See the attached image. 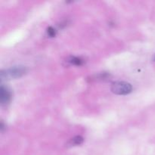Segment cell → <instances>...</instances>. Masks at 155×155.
Instances as JSON below:
<instances>
[{
	"label": "cell",
	"mask_w": 155,
	"mask_h": 155,
	"mask_svg": "<svg viewBox=\"0 0 155 155\" xmlns=\"http://www.w3.org/2000/svg\"><path fill=\"white\" fill-rule=\"evenodd\" d=\"M27 68L24 66H15L10 69L2 71L0 73V79L1 80H8L20 78L27 73Z\"/></svg>",
	"instance_id": "obj_1"
},
{
	"label": "cell",
	"mask_w": 155,
	"mask_h": 155,
	"mask_svg": "<svg viewBox=\"0 0 155 155\" xmlns=\"http://www.w3.org/2000/svg\"><path fill=\"white\" fill-rule=\"evenodd\" d=\"M110 89L116 95H124L130 94L133 90V86L130 83L126 82H115L112 83Z\"/></svg>",
	"instance_id": "obj_2"
},
{
	"label": "cell",
	"mask_w": 155,
	"mask_h": 155,
	"mask_svg": "<svg viewBox=\"0 0 155 155\" xmlns=\"http://www.w3.org/2000/svg\"><path fill=\"white\" fill-rule=\"evenodd\" d=\"M12 92L8 87L2 85L0 87V102L2 105H7L12 100Z\"/></svg>",
	"instance_id": "obj_3"
},
{
	"label": "cell",
	"mask_w": 155,
	"mask_h": 155,
	"mask_svg": "<svg viewBox=\"0 0 155 155\" xmlns=\"http://www.w3.org/2000/svg\"><path fill=\"white\" fill-rule=\"evenodd\" d=\"M84 139L82 136H77L75 137L72 138V139H70L68 141V143L66 144L67 147H73V146H77V145H81L83 142Z\"/></svg>",
	"instance_id": "obj_4"
},
{
	"label": "cell",
	"mask_w": 155,
	"mask_h": 155,
	"mask_svg": "<svg viewBox=\"0 0 155 155\" xmlns=\"http://www.w3.org/2000/svg\"><path fill=\"white\" fill-rule=\"evenodd\" d=\"M67 62L70 64L76 65V66H81L84 63V61L82 58L78 57H75V56H71L68 58Z\"/></svg>",
	"instance_id": "obj_5"
},
{
	"label": "cell",
	"mask_w": 155,
	"mask_h": 155,
	"mask_svg": "<svg viewBox=\"0 0 155 155\" xmlns=\"http://www.w3.org/2000/svg\"><path fill=\"white\" fill-rule=\"evenodd\" d=\"M46 32H47V35H48V36H49V37H54V36H55L56 31H55V30H54V29L52 27H48V29H47Z\"/></svg>",
	"instance_id": "obj_6"
}]
</instances>
